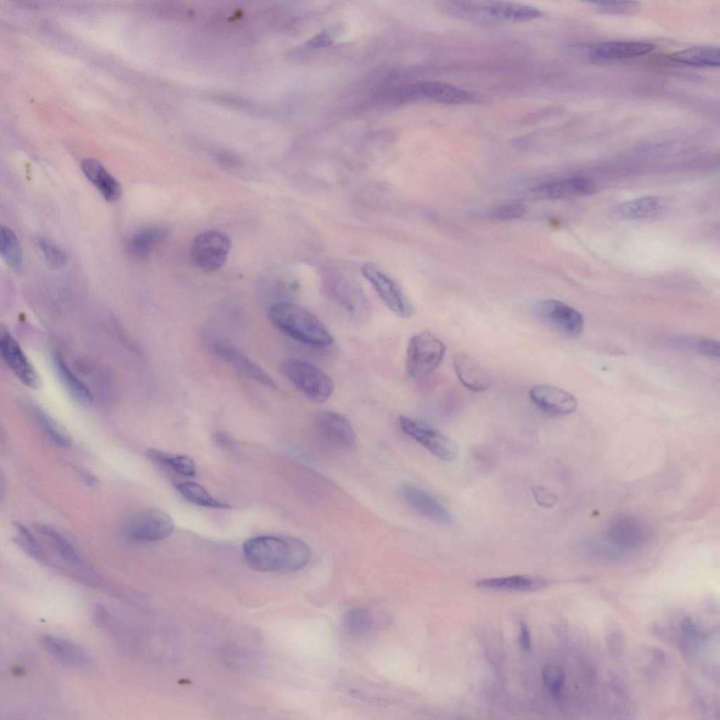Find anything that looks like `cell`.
<instances>
[{"mask_svg":"<svg viewBox=\"0 0 720 720\" xmlns=\"http://www.w3.org/2000/svg\"><path fill=\"white\" fill-rule=\"evenodd\" d=\"M146 456L153 462L169 468L180 475L193 477L196 473L195 464L188 456L176 455L155 449L148 450Z\"/></svg>","mask_w":720,"mask_h":720,"instance_id":"obj_27","label":"cell"},{"mask_svg":"<svg viewBox=\"0 0 720 720\" xmlns=\"http://www.w3.org/2000/svg\"><path fill=\"white\" fill-rule=\"evenodd\" d=\"M445 351V345L434 334L427 331L415 334L407 346L406 375L412 379L430 375L441 364Z\"/></svg>","mask_w":720,"mask_h":720,"instance_id":"obj_4","label":"cell"},{"mask_svg":"<svg viewBox=\"0 0 720 720\" xmlns=\"http://www.w3.org/2000/svg\"><path fill=\"white\" fill-rule=\"evenodd\" d=\"M454 6L461 12L481 14L496 20L512 22L529 21L542 15L538 8L501 1H458Z\"/></svg>","mask_w":720,"mask_h":720,"instance_id":"obj_10","label":"cell"},{"mask_svg":"<svg viewBox=\"0 0 720 720\" xmlns=\"http://www.w3.org/2000/svg\"><path fill=\"white\" fill-rule=\"evenodd\" d=\"M280 368L285 378L309 400L323 403L333 394V380L314 364L300 359L289 358L282 361Z\"/></svg>","mask_w":720,"mask_h":720,"instance_id":"obj_3","label":"cell"},{"mask_svg":"<svg viewBox=\"0 0 720 720\" xmlns=\"http://www.w3.org/2000/svg\"><path fill=\"white\" fill-rule=\"evenodd\" d=\"M167 235L168 230L165 227L151 226L141 229L127 239V253L135 261H143L165 240Z\"/></svg>","mask_w":720,"mask_h":720,"instance_id":"obj_20","label":"cell"},{"mask_svg":"<svg viewBox=\"0 0 720 720\" xmlns=\"http://www.w3.org/2000/svg\"><path fill=\"white\" fill-rule=\"evenodd\" d=\"M533 403L544 411L555 416H566L574 412L577 402L568 392L551 385L533 386L529 391Z\"/></svg>","mask_w":720,"mask_h":720,"instance_id":"obj_16","label":"cell"},{"mask_svg":"<svg viewBox=\"0 0 720 720\" xmlns=\"http://www.w3.org/2000/svg\"><path fill=\"white\" fill-rule=\"evenodd\" d=\"M609 533L614 542L623 546H635L643 538V529L640 525L626 519L613 522L610 526Z\"/></svg>","mask_w":720,"mask_h":720,"instance_id":"obj_32","label":"cell"},{"mask_svg":"<svg viewBox=\"0 0 720 720\" xmlns=\"http://www.w3.org/2000/svg\"><path fill=\"white\" fill-rule=\"evenodd\" d=\"M343 627L347 635L356 639L368 636L373 628L371 613L363 608H354L348 611L343 619Z\"/></svg>","mask_w":720,"mask_h":720,"instance_id":"obj_28","label":"cell"},{"mask_svg":"<svg viewBox=\"0 0 720 720\" xmlns=\"http://www.w3.org/2000/svg\"><path fill=\"white\" fill-rule=\"evenodd\" d=\"M674 348L712 356H719V343L714 340L693 337L674 338L669 341Z\"/></svg>","mask_w":720,"mask_h":720,"instance_id":"obj_33","label":"cell"},{"mask_svg":"<svg viewBox=\"0 0 720 720\" xmlns=\"http://www.w3.org/2000/svg\"><path fill=\"white\" fill-rule=\"evenodd\" d=\"M409 99H428L440 103L459 105L480 103V94L442 82L430 81L413 84L406 90Z\"/></svg>","mask_w":720,"mask_h":720,"instance_id":"obj_9","label":"cell"},{"mask_svg":"<svg viewBox=\"0 0 720 720\" xmlns=\"http://www.w3.org/2000/svg\"><path fill=\"white\" fill-rule=\"evenodd\" d=\"M33 411L38 423L55 444L64 447L71 444L70 437L49 416L37 408L34 409Z\"/></svg>","mask_w":720,"mask_h":720,"instance_id":"obj_36","label":"cell"},{"mask_svg":"<svg viewBox=\"0 0 720 720\" xmlns=\"http://www.w3.org/2000/svg\"><path fill=\"white\" fill-rule=\"evenodd\" d=\"M55 370L69 394L79 403L89 405L93 401L91 392L87 386L68 366L63 356L58 352L52 354Z\"/></svg>","mask_w":720,"mask_h":720,"instance_id":"obj_24","label":"cell"},{"mask_svg":"<svg viewBox=\"0 0 720 720\" xmlns=\"http://www.w3.org/2000/svg\"><path fill=\"white\" fill-rule=\"evenodd\" d=\"M605 640L609 653L616 658L620 657L624 645V635L618 624L612 622L607 626Z\"/></svg>","mask_w":720,"mask_h":720,"instance_id":"obj_37","label":"cell"},{"mask_svg":"<svg viewBox=\"0 0 720 720\" xmlns=\"http://www.w3.org/2000/svg\"><path fill=\"white\" fill-rule=\"evenodd\" d=\"M406 504L418 514L441 525L451 524V514L432 495L412 484H404L399 491Z\"/></svg>","mask_w":720,"mask_h":720,"instance_id":"obj_15","label":"cell"},{"mask_svg":"<svg viewBox=\"0 0 720 720\" xmlns=\"http://www.w3.org/2000/svg\"><path fill=\"white\" fill-rule=\"evenodd\" d=\"M313 425L318 437L328 445L347 449L355 443L356 434L352 423L339 413L320 411L316 413Z\"/></svg>","mask_w":720,"mask_h":720,"instance_id":"obj_11","label":"cell"},{"mask_svg":"<svg viewBox=\"0 0 720 720\" xmlns=\"http://www.w3.org/2000/svg\"><path fill=\"white\" fill-rule=\"evenodd\" d=\"M454 367L461 382L472 391L484 392L491 385L490 376L466 354H456L454 359Z\"/></svg>","mask_w":720,"mask_h":720,"instance_id":"obj_22","label":"cell"},{"mask_svg":"<svg viewBox=\"0 0 720 720\" xmlns=\"http://www.w3.org/2000/svg\"><path fill=\"white\" fill-rule=\"evenodd\" d=\"M35 528L47 545L61 558L75 567L83 566V562L77 552L58 532L40 523L37 524Z\"/></svg>","mask_w":720,"mask_h":720,"instance_id":"obj_26","label":"cell"},{"mask_svg":"<svg viewBox=\"0 0 720 720\" xmlns=\"http://www.w3.org/2000/svg\"><path fill=\"white\" fill-rule=\"evenodd\" d=\"M542 679L546 688L551 693L558 695L562 688L565 681V674L560 667L547 664L542 670Z\"/></svg>","mask_w":720,"mask_h":720,"instance_id":"obj_38","label":"cell"},{"mask_svg":"<svg viewBox=\"0 0 720 720\" xmlns=\"http://www.w3.org/2000/svg\"><path fill=\"white\" fill-rule=\"evenodd\" d=\"M525 212L526 209L522 205L508 204L494 209L490 213V217L496 221H509L522 217Z\"/></svg>","mask_w":720,"mask_h":720,"instance_id":"obj_39","label":"cell"},{"mask_svg":"<svg viewBox=\"0 0 720 720\" xmlns=\"http://www.w3.org/2000/svg\"><path fill=\"white\" fill-rule=\"evenodd\" d=\"M537 317L564 335L575 338L584 328L581 314L572 307L556 300L539 302L535 307Z\"/></svg>","mask_w":720,"mask_h":720,"instance_id":"obj_12","label":"cell"},{"mask_svg":"<svg viewBox=\"0 0 720 720\" xmlns=\"http://www.w3.org/2000/svg\"><path fill=\"white\" fill-rule=\"evenodd\" d=\"M231 248V241L228 235L217 231H206L193 239L190 256L197 268L212 272L224 264Z\"/></svg>","mask_w":720,"mask_h":720,"instance_id":"obj_5","label":"cell"},{"mask_svg":"<svg viewBox=\"0 0 720 720\" xmlns=\"http://www.w3.org/2000/svg\"><path fill=\"white\" fill-rule=\"evenodd\" d=\"M519 641L522 647L525 650H529L530 649L531 642L529 632L527 625L523 622L521 623Z\"/></svg>","mask_w":720,"mask_h":720,"instance_id":"obj_44","label":"cell"},{"mask_svg":"<svg viewBox=\"0 0 720 720\" xmlns=\"http://www.w3.org/2000/svg\"><path fill=\"white\" fill-rule=\"evenodd\" d=\"M267 314L269 321L277 330L303 345L323 348L334 342L333 335L323 323L299 304L276 302L269 308Z\"/></svg>","mask_w":720,"mask_h":720,"instance_id":"obj_2","label":"cell"},{"mask_svg":"<svg viewBox=\"0 0 720 720\" xmlns=\"http://www.w3.org/2000/svg\"><path fill=\"white\" fill-rule=\"evenodd\" d=\"M35 245L40 256L49 267L58 269L65 265L66 255L62 249L53 242L44 237H38L35 240Z\"/></svg>","mask_w":720,"mask_h":720,"instance_id":"obj_35","label":"cell"},{"mask_svg":"<svg viewBox=\"0 0 720 720\" xmlns=\"http://www.w3.org/2000/svg\"><path fill=\"white\" fill-rule=\"evenodd\" d=\"M361 273L391 311L403 319L409 318L413 314L414 309L399 285L376 264H364Z\"/></svg>","mask_w":720,"mask_h":720,"instance_id":"obj_8","label":"cell"},{"mask_svg":"<svg viewBox=\"0 0 720 720\" xmlns=\"http://www.w3.org/2000/svg\"><path fill=\"white\" fill-rule=\"evenodd\" d=\"M544 581L526 575L485 579L479 581L477 586L484 589L532 590L541 586Z\"/></svg>","mask_w":720,"mask_h":720,"instance_id":"obj_29","label":"cell"},{"mask_svg":"<svg viewBox=\"0 0 720 720\" xmlns=\"http://www.w3.org/2000/svg\"><path fill=\"white\" fill-rule=\"evenodd\" d=\"M648 629H649L650 633L653 636H655V637H657V638H660L662 641H665V642H669H669L671 641V639L670 638V637H669L668 633L666 631V630H664L663 629V627L662 626H660L659 624H657V622H652L649 625Z\"/></svg>","mask_w":720,"mask_h":720,"instance_id":"obj_43","label":"cell"},{"mask_svg":"<svg viewBox=\"0 0 720 720\" xmlns=\"http://www.w3.org/2000/svg\"><path fill=\"white\" fill-rule=\"evenodd\" d=\"M41 647L60 661L77 667H89L93 660L89 653L81 645L69 640L53 636L40 638Z\"/></svg>","mask_w":720,"mask_h":720,"instance_id":"obj_19","label":"cell"},{"mask_svg":"<svg viewBox=\"0 0 720 720\" xmlns=\"http://www.w3.org/2000/svg\"><path fill=\"white\" fill-rule=\"evenodd\" d=\"M245 561L260 572H296L307 566L311 557L309 545L288 535H264L245 540L243 545Z\"/></svg>","mask_w":720,"mask_h":720,"instance_id":"obj_1","label":"cell"},{"mask_svg":"<svg viewBox=\"0 0 720 720\" xmlns=\"http://www.w3.org/2000/svg\"><path fill=\"white\" fill-rule=\"evenodd\" d=\"M667 207L666 202L658 196L636 198L619 205L616 212L622 218L640 219L660 215Z\"/></svg>","mask_w":720,"mask_h":720,"instance_id":"obj_23","label":"cell"},{"mask_svg":"<svg viewBox=\"0 0 720 720\" xmlns=\"http://www.w3.org/2000/svg\"><path fill=\"white\" fill-rule=\"evenodd\" d=\"M0 254L7 266L14 271L22 266V250L15 233L6 226L0 230Z\"/></svg>","mask_w":720,"mask_h":720,"instance_id":"obj_31","label":"cell"},{"mask_svg":"<svg viewBox=\"0 0 720 720\" xmlns=\"http://www.w3.org/2000/svg\"><path fill=\"white\" fill-rule=\"evenodd\" d=\"M595 189L594 184L590 180L574 177L534 188L528 195L529 198L535 200H555L591 194Z\"/></svg>","mask_w":720,"mask_h":720,"instance_id":"obj_18","label":"cell"},{"mask_svg":"<svg viewBox=\"0 0 720 720\" xmlns=\"http://www.w3.org/2000/svg\"><path fill=\"white\" fill-rule=\"evenodd\" d=\"M311 42L312 45L314 46L327 45L330 43V39L327 36L319 35L316 37L314 39H312Z\"/></svg>","mask_w":720,"mask_h":720,"instance_id":"obj_45","label":"cell"},{"mask_svg":"<svg viewBox=\"0 0 720 720\" xmlns=\"http://www.w3.org/2000/svg\"><path fill=\"white\" fill-rule=\"evenodd\" d=\"M212 348L217 356L243 375L271 389L277 387L271 376L238 348L224 342H214Z\"/></svg>","mask_w":720,"mask_h":720,"instance_id":"obj_14","label":"cell"},{"mask_svg":"<svg viewBox=\"0 0 720 720\" xmlns=\"http://www.w3.org/2000/svg\"><path fill=\"white\" fill-rule=\"evenodd\" d=\"M681 627L684 634L691 639H698L702 636L690 617L683 618L681 622Z\"/></svg>","mask_w":720,"mask_h":720,"instance_id":"obj_41","label":"cell"},{"mask_svg":"<svg viewBox=\"0 0 720 720\" xmlns=\"http://www.w3.org/2000/svg\"><path fill=\"white\" fill-rule=\"evenodd\" d=\"M402 430L439 459L454 461L458 449L456 443L429 423L408 416L399 417Z\"/></svg>","mask_w":720,"mask_h":720,"instance_id":"obj_7","label":"cell"},{"mask_svg":"<svg viewBox=\"0 0 720 720\" xmlns=\"http://www.w3.org/2000/svg\"><path fill=\"white\" fill-rule=\"evenodd\" d=\"M654 47V44L646 42L607 41L591 46L587 53L596 60H615L645 55Z\"/></svg>","mask_w":720,"mask_h":720,"instance_id":"obj_17","label":"cell"},{"mask_svg":"<svg viewBox=\"0 0 720 720\" xmlns=\"http://www.w3.org/2000/svg\"><path fill=\"white\" fill-rule=\"evenodd\" d=\"M532 494L536 503L546 508H552L558 501V496L548 488L543 486H535L532 488Z\"/></svg>","mask_w":720,"mask_h":720,"instance_id":"obj_40","label":"cell"},{"mask_svg":"<svg viewBox=\"0 0 720 720\" xmlns=\"http://www.w3.org/2000/svg\"><path fill=\"white\" fill-rule=\"evenodd\" d=\"M174 487L182 496L195 505L214 508H229L230 507L228 503L215 499L199 484L183 482L174 483Z\"/></svg>","mask_w":720,"mask_h":720,"instance_id":"obj_30","label":"cell"},{"mask_svg":"<svg viewBox=\"0 0 720 720\" xmlns=\"http://www.w3.org/2000/svg\"><path fill=\"white\" fill-rule=\"evenodd\" d=\"M13 527L15 542L32 558L38 561H44V552L31 532L18 522L13 523Z\"/></svg>","mask_w":720,"mask_h":720,"instance_id":"obj_34","label":"cell"},{"mask_svg":"<svg viewBox=\"0 0 720 720\" xmlns=\"http://www.w3.org/2000/svg\"><path fill=\"white\" fill-rule=\"evenodd\" d=\"M174 523L162 510L148 508L141 510L126 522L124 532L130 539L141 542L163 540L172 533Z\"/></svg>","mask_w":720,"mask_h":720,"instance_id":"obj_6","label":"cell"},{"mask_svg":"<svg viewBox=\"0 0 720 720\" xmlns=\"http://www.w3.org/2000/svg\"><path fill=\"white\" fill-rule=\"evenodd\" d=\"M667 58L676 63L693 67H719V49L714 46H695L673 53Z\"/></svg>","mask_w":720,"mask_h":720,"instance_id":"obj_25","label":"cell"},{"mask_svg":"<svg viewBox=\"0 0 720 720\" xmlns=\"http://www.w3.org/2000/svg\"><path fill=\"white\" fill-rule=\"evenodd\" d=\"M214 439L219 446L226 450L232 449L234 446L233 439L224 432L219 431L215 432Z\"/></svg>","mask_w":720,"mask_h":720,"instance_id":"obj_42","label":"cell"},{"mask_svg":"<svg viewBox=\"0 0 720 720\" xmlns=\"http://www.w3.org/2000/svg\"><path fill=\"white\" fill-rule=\"evenodd\" d=\"M0 354L9 369L25 385L32 389L39 386V376L16 340L6 329H1Z\"/></svg>","mask_w":720,"mask_h":720,"instance_id":"obj_13","label":"cell"},{"mask_svg":"<svg viewBox=\"0 0 720 720\" xmlns=\"http://www.w3.org/2000/svg\"><path fill=\"white\" fill-rule=\"evenodd\" d=\"M81 167L86 177L105 200L115 202L120 199L122 194L120 183L100 161L86 158L82 161Z\"/></svg>","mask_w":720,"mask_h":720,"instance_id":"obj_21","label":"cell"}]
</instances>
